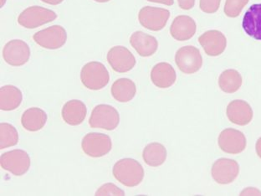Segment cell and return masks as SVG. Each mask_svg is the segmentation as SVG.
Returning <instances> with one entry per match:
<instances>
[{
	"label": "cell",
	"mask_w": 261,
	"mask_h": 196,
	"mask_svg": "<svg viewBox=\"0 0 261 196\" xmlns=\"http://www.w3.org/2000/svg\"><path fill=\"white\" fill-rule=\"evenodd\" d=\"M82 150L91 158H100L112 150V139L104 133H90L85 136L82 142Z\"/></svg>",
	"instance_id": "cell-6"
},
{
	"label": "cell",
	"mask_w": 261,
	"mask_h": 196,
	"mask_svg": "<svg viewBox=\"0 0 261 196\" xmlns=\"http://www.w3.org/2000/svg\"><path fill=\"white\" fill-rule=\"evenodd\" d=\"M82 84L92 91H99L108 86L110 75L105 65L98 61H91L82 67L81 71Z\"/></svg>",
	"instance_id": "cell-2"
},
{
	"label": "cell",
	"mask_w": 261,
	"mask_h": 196,
	"mask_svg": "<svg viewBox=\"0 0 261 196\" xmlns=\"http://www.w3.org/2000/svg\"><path fill=\"white\" fill-rule=\"evenodd\" d=\"M61 114L65 122L70 126H78L87 117V106L82 101H69L63 106Z\"/></svg>",
	"instance_id": "cell-19"
},
{
	"label": "cell",
	"mask_w": 261,
	"mask_h": 196,
	"mask_svg": "<svg viewBox=\"0 0 261 196\" xmlns=\"http://www.w3.org/2000/svg\"><path fill=\"white\" fill-rule=\"evenodd\" d=\"M47 119L48 117L44 110L39 108H29L22 115V126L29 132H37L44 128Z\"/></svg>",
	"instance_id": "cell-21"
},
{
	"label": "cell",
	"mask_w": 261,
	"mask_h": 196,
	"mask_svg": "<svg viewBox=\"0 0 261 196\" xmlns=\"http://www.w3.org/2000/svg\"><path fill=\"white\" fill-rule=\"evenodd\" d=\"M197 31V26L193 18L188 15L176 17L171 24L170 34L172 37L178 41H185L194 37Z\"/></svg>",
	"instance_id": "cell-16"
},
{
	"label": "cell",
	"mask_w": 261,
	"mask_h": 196,
	"mask_svg": "<svg viewBox=\"0 0 261 196\" xmlns=\"http://www.w3.org/2000/svg\"><path fill=\"white\" fill-rule=\"evenodd\" d=\"M221 0H200L199 5L202 11L207 14H213L219 10Z\"/></svg>",
	"instance_id": "cell-29"
},
{
	"label": "cell",
	"mask_w": 261,
	"mask_h": 196,
	"mask_svg": "<svg viewBox=\"0 0 261 196\" xmlns=\"http://www.w3.org/2000/svg\"><path fill=\"white\" fill-rule=\"evenodd\" d=\"M19 142V133L13 125L10 124H0V149L13 147Z\"/></svg>",
	"instance_id": "cell-26"
},
{
	"label": "cell",
	"mask_w": 261,
	"mask_h": 196,
	"mask_svg": "<svg viewBox=\"0 0 261 196\" xmlns=\"http://www.w3.org/2000/svg\"><path fill=\"white\" fill-rule=\"evenodd\" d=\"M249 0H226L224 5V13L229 18H236L240 15Z\"/></svg>",
	"instance_id": "cell-27"
},
{
	"label": "cell",
	"mask_w": 261,
	"mask_h": 196,
	"mask_svg": "<svg viewBox=\"0 0 261 196\" xmlns=\"http://www.w3.org/2000/svg\"><path fill=\"white\" fill-rule=\"evenodd\" d=\"M226 112L229 121L240 126L250 124L254 115L250 104L243 100L232 101L228 105Z\"/></svg>",
	"instance_id": "cell-15"
},
{
	"label": "cell",
	"mask_w": 261,
	"mask_h": 196,
	"mask_svg": "<svg viewBox=\"0 0 261 196\" xmlns=\"http://www.w3.org/2000/svg\"><path fill=\"white\" fill-rule=\"evenodd\" d=\"M219 146L227 154H238L246 148V138L244 133L233 129H227L219 134Z\"/></svg>",
	"instance_id": "cell-13"
},
{
	"label": "cell",
	"mask_w": 261,
	"mask_h": 196,
	"mask_svg": "<svg viewBox=\"0 0 261 196\" xmlns=\"http://www.w3.org/2000/svg\"><path fill=\"white\" fill-rule=\"evenodd\" d=\"M175 62L182 72L194 74L202 67L203 58L198 48L188 45L177 51L175 55Z\"/></svg>",
	"instance_id": "cell-7"
},
{
	"label": "cell",
	"mask_w": 261,
	"mask_h": 196,
	"mask_svg": "<svg viewBox=\"0 0 261 196\" xmlns=\"http://www.w3.org/2000/svg\"><path fill=\"white\" fill-rule=\"evenodd\" d=\"M179 7L182 10H191L195 5V0H177Z\"/></svg>",
	"instance_id": "cell-30"
},
{
	"label": "cell",
	"mask_w": 261,
	"mask_h": 196,
	"mask_svg": "<svg viewBox=\"0 0 261 196\" xmlns=\"http://www.w3.org/2000/svg\"><path fill=\"white\" fill-rule=\"evenodd\" d=\"M23 101V94L18 87L7 85L0 89V109L13 111L19 108Z\"/></svg>",
	"instance_id": "cell-23"
},
{
	"label": "cell",
	"mask_w": 261,
	"mask_h": 196,
	"mask_svg": "<svg viewBox=\"0 0 261 196\" xmlns=\"http://www.w3.org/2000/svg\"><path fill=\"white\" fill-rule=\"evenodd\" d=\"M33 39L44 49L57 50L66 43L67 33L62 26H53L35 33Z\"/></svg>",
	"instance_id": "cell-9"
},
{
	"label": "cell",
	"mask_w": 261,
	"mask_h": 196,
	"mask_svg": "<svg viewBox=\"0 0 261 196\" xmlns=\"http://www.w3.org/2000/svg\"><path fill=\"white\" fill-rule=\"evenodd\" d=\"M242 26L250 37L261 40V4L250 6L243 18Z\"/></svg>",
	"instance_id": "cell-20"
},
{
	"label": "cell",
	"mask_w": 261,
	"mask_h": 196,
	"mask_svg": "<svg viewBox=\"0 0 261 196\" xmlns=\"http://www.w3.org/2000/svg\"><path fill=\"white\" fill-rule=\"evenodd\" d=\"M108 63L118 73H126L133 70L137 63L135 56L127 48L121 45L112 47L108 53Z\"/></svg>",
	"instance_id": "cell-11"
},
{
	"label": "cell",
	"mask_w": 261,
	"mask_h": 196,
	"mask_svg": "<svg viewBox=\"0 0 261 196\" xmlns=\"http://www.w3.org/2000/svg\"><path fill=\"white\" fill-rule=\"evenodd\" d=\"M177 75L174 68L169 63L161 62L154 65L151 71V80L156 87L168 88L174 84Z\"/></svg>",
	"instance_id": "cell-18"
},
{
	"label": "cell",
	"mask_w": 261,
	"mask_h": 196,
	"mask_svg": "<svg viewBox=\"0 0 261 196\" xmlns=\"http://www.w3.org/2000/svg\"><path fill=\"white\" fill-rule=\"evenodd\" d=\"M240 173V166L233 159H219L213 164L212 177L220 185L233 182Z\"/></svg>",
	"instance_id": "cell-12"
},
{
	"label": "cell",
	"mask_w": 261,
	"mask_h": 196,
	"mask_svg": "<svg viewBox=\"0 0 261 196\" xmlns=\"http://www.w3.org/2000/svg\"><path fill=\"white\" fill-rule=\"evenodd\" d=\"M142 158L146 164L156 168L165 163L167 159V150L159 142H152L144 148L142 152Z\"/></svg>",
	"instance_id": "cell-24"
},
{
	"label": "cell",
	"mask_w": 261,
	"mask_h": 196,
	"mask_svg": "<svg viewBox=\"0 0 261 196\" xmlns=\"http://www.w3.org/2000/svg\"><path fill=\"white\" fill-rule=\"evenodd\" d=\"M115 179L126 187L140 185L144 178V169L139 162L133 159H122L115 163L112 168Z\"/></svg>",
	"instance_id": "cell-1"
},
{
	"label": "cell",
	"mask_w": 261,
	"mask_h": 196,
	"mask_svg": "<svg viewBox=\"0 0 261 196\" xmlns=\"http://www.w3.org/2000/svg\"><path fill=\"white\" fill-rule=\"evenodd\" d=\"M198 42L207 56H218L225 51L227 40L225 35L219 31H208L198 38Z\"/></svg>",
	"instance_id": "cell-14"
},
{
	"label": "cell",
	"mask_w": 261,
	"mask_h": 196,
	"mask_svg": "<svg viewBox=\"0 0 261 196\" xmlns=\"http://www.w3.org/2000/svg\"><path fill=\"white\" fill-rule=\"evenodd\" d=\"M256 153L258 156L261 159V138H259L256 142Z\"/></svg>",
	"instance_id": "cell-33"
},
{
	"label": "cell",
	"mask_w": 261,
	"mask_h": 196,
	"mask_svg": "<svg viewBox=\"0 0 261 196\" xmlns=\"http://www.w3.org/2000/svg\"><path fill=\"white\" fill-rule=\"evenodd\" d=\"M112 96L119 103H128L135 97L137 87L134 82L128 78L117 79L111 89Z\"/></svg>",
	"instance_id": "cell-22"
},
{
	"label": "cell",
	"mask_w": 261,
	"mask_h": 196,
	"mask_svg": "<svg viewBox=\"0 0 261 196\" xmlns=\"http://www.w3.org/2000/svg\"><path fill=\"white\" fill-rule=\"evenodd\" d=\"M43 3H45L47 5H58L63 2L64 0H41Z\"/></svg>",
	"instance_id": "cell-32"
},
{
	"label": "cell",
	"mask_w": 261,
	"mask_h": 196,
	"mask_svg": "<svg viewBox=\"0 0 261 196\" xmlns=\"http://www.w3.org/2000/svg\"><path fill=\"white\" fill-rule=\"evenodd\" d=\"M170 11L163 8L146 6L138 14L141 26L152 31L163 30L170 18Z\"/></svg>",
	"instance_id": "cell-8"
},
{
	"label": "cell",
	"mask_w": 261,
	"mask_h": 196,
	"mask_svg": "<svg viewBox=\"0 0 261 196\" xmlns=\"http://www.w3.org/2000/svg\"><path fill=\"white\" fill-rule=\"evenodd\" d=\"M56 18L57 14L53 10L40 6H31L19 14L18 23L26 29H35L54 21Z\"/></svg>",
	"instance_id": "cell-4"
},
{
	"label": "cell",
	"mask_w": 261,
	"mask_h": 196,
	"mask_svg": "<svg viewBox=\"0 0 261 196\" xmlns=\"http://www.w3.org/2000/svg\"><path fill=\"white\" fill-rule=\"evenodd\" d=\"M219 87L226 93H233L238 91L242 85V77L236 70H226L222 72L219 78Z\"/></svg>",
	"instance_id": "cell-25"
},
{
	"label": "cell",
	"mask_w": 261,
	"mask_h": 196,
	"mask_svg": "<svg viewBox=\"0 0 261 196\" xmlns=\"http://www.w3.org/2000/svg\"><path fill=\"white\" fill-rule=\"evenodd\" d=\"M96 196H107V195H116V196H124L125 192L122 189H120L119 187L112 184V183H108L105 185H101L99 189L96 190Z\"/></svg>",
	"instance_id": "cell-28"
},
{
	"label": "cell",
	"mask_w": 261,
	"mask_h": 196,
	"mask_svg": "<svg viewBox=\"0 0 261 196\" xmlns=\"http://www.w3.org/2000/svg\"><path fill=\"white\" fill-rule=\"evenodd\" d=\"M147 1L162 4V5H168V6H172L173 5V0H147Z\"/></svg>",
	"instance_id": "cell-31"
},
{
	"label": "cell",
	"mask_w": 261,
	"mask_h": 196,
	"mask_svg": "<svg viewBox=\"0 0 261 196\" xmlns=\"http://www.w3.org/2000/svg\"><path fill=\"white\" fill-rule=\"evenodd\" d=\"M5 62L12 66L25 65L31 57V49L27 43L21 40H12L3 49Z\"/></svg>",
	"instance_id": "cell-10"
},
{
	"label": "cell",
	"mask_w": 261,
	"mask_h": 196,
	"mask_svg": "<svg viewBox=\"0 0 261 196\" xmlns=\"http://www.w3.org/2000/svg\"><path fill=\"white\" fill-rule=\"evenodd\" d=\"M130 44L142 57L152 56L159 48L156 38L142 31H136L130 35Z\"/></svg>",
	"instance_id": "cell-17"
},
{
	"label": "cell",
	"mask_w": 261,
	"mask_h": 196,
	"mask_svg": "<svg viewBox=\"0 0 261 196\" xmlns=\"http://www.w3.org/2000/svg\"><path fill=\"white\" fill-rule=\"evenodd\" d=\"M94 1H96L97 3H107L109 2L110 0H94Z\"/></svg>",
	"instance_id": "cell-34"
},
{
	"label": "cell",
	"mask_w": 261,
	"mask_h": 196,
	"mask_svg": "<svg viewBox=\"0 0 261 196\" xmlns=\"http://www.w3.org/2000/svg\"><path fill=\"white\" fill-rule=\"evenodd\" d=\"M119 112L112 106L100 104L94 108L89 119V124L92 129H101L112 131L119 125Z\"/></svg>",
	"instance_id": "cell-3"
},
{
	"label": "cell",
	"mask_w": 261,
	"mask_h": 196,
	"mask_svg": "<svg viewBox=\"0 0 261 196\" xmlns=\"http://www.w3.org/2000/svg\"><path fill=\"white\" fill-rule=\"evenodd\" d=\"M0 164L5 170L15 176L25 175L31 167V158L24 150H14L3 154Z\"/></svg>",
	"instance_id": "cell-5"
}]
</instances>
